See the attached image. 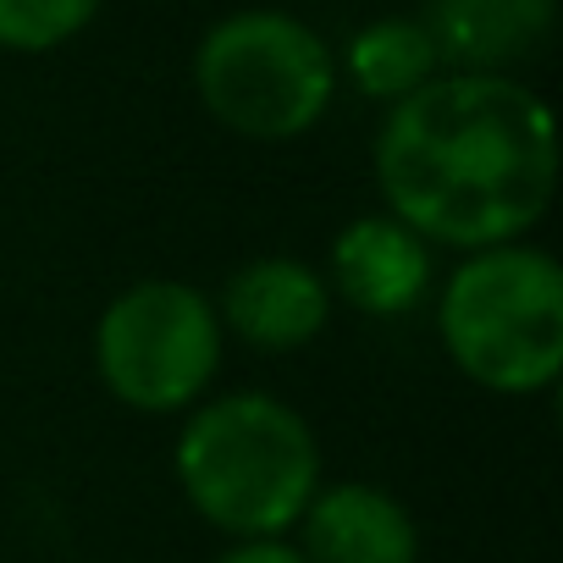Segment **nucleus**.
Instances as JSON below:
<instances>
[{"instance_id":"obj_4","label":"nucleus","mask_w":563,"mask_h":563,"mask_svg":"<svg viewBox=\"0 0 563 563\" xmlns=\"http://www.w3.org/2000/svg\"><path fill=\"white\" fill-rule=\"evenodd\" d=\"M194 89L238 139L282 144L327 117L338 95V56L288 12H232L199 40Z\"/></svg>"},{"instance_id":"obj_8","label":"nucleus","mask_w":563,"mask_h":563,"mask_svg":"<svg viewBox=\"0 0 563 563\" xmlns=\"http://www.w3.org/2000/svg\"><path fill=\"white\" fill-rule=\"evenodd\" d=\"M305 563H420V530L398 497L365 481H338L299 514Z\"/></svg>"},{"instance_id":"obj_2","label":"nucleus","mask_w":563,"mask_h":563,"mask_svg":"<svg viewBox=\"0 0 563 563\" xmlns=\"http://www.w3.org/2000/svg\"><path fill=\"white\" fill-rule=\"evenodd\" d=\"M177 481L205 525L238 541H282L321 492V448L294 404L221 393L183 426Z\"/></svg>"},{"instance_id":"obj_5","label":"nucleus","mask_w":563,"mask_h":563,"mask_svg":"<svg viewBox=\"0 0 563 563\" xmlns=\"http://www.w3.org/2000/svg\"><path fill=\"white\" fill-rule=\"evenodd\" d=\"M95 365L111 398L139 415H177L205 398L221 371L216 305L188 282H139L95 327Z\"/></svg>"},{"instance_id":"obj_6","label":"nucleus","mask_w":563,"mask_h":563,"mask_svg":"<svg viewBox=\"0 0 563 563\" xmlns=\"http://www.w3.org/2000/svg\"><path fill=\"white\" fill-rule=\"evenodd\" d=\"M216 321H227L260 354H294V349H305L327 332L332 288L305 260L265 254V260H249L243 271L227 276Z\"/></svg>"},{"instance_id":"obj_7","label":"nucleus","mask_w":563,"mask_h":563,"mask_svg":"<svg viewBox=\"0 0 563 563\" xmlns=\"http://www.w3.org/2000/svg\"><path fill=\"white\" fill-rule=\"evenodd\" d=\"M332 282L360 316H409L431 294V243L398 216H360L332 238Z\"/></svg>"},{"instance_id":"obj_12","label":"nucleus","mask_w":563,"mask_h":563,"mask_svg":"<svg viewBox=\"0 0 563 563\" xmlns=\"http://www.w3.org/2000/svg\"><path fill=\"white\" fill-rule=\"evenodd\" d=\"M216 563H305V552L288 547V541H238V547L221 552Z\"/></svg>"},{"instance_id":"obj_9","label":"nucleus","mask_w":563,"mask_h":563,"mask_svg":"<svg viewBox=\"0 0 563 563\" xmlns=\"http://www.w3.org/2000/svg\"><path fill=\"white\" fill-rule=\"evenodd\" d=\"M558 0H431L420 23L437 62H453L459 73H503L541 51Z\"/></svg>"},{"instance_id":"obj_3","label":"nucleus","mask_w":563,"mask_h":563,"mask_svg":"<svg viewBox=\"0 0 563 563\" xmlns=\"http://www.w3.org/2000/svg\"><path fill=\"white\" fill-rule=\"evenodd\" d=\"M448 360L486 393H541L563 371V271L536 243H497L459 260L437 299Z\"/></svg>"},{"instance_id":"obj_10","label":"nucleus","mask_w":563,"mask_h":563,"mask_svg":"<svg viewBox=\"0 0 563 563\" xmlns=\"http://www.w3.org/2000/svg\"><path fill=\"white\" fill-rule=\"evenodd\" d=\"M437 67L442 62H437V45H431L420 18H382V23L360 29L354 45H349V78L371 100H393L398 106L420 84H431Z\"/></svg>"},{"instance_id":"obj_1","label":"nucleus","mask_w":563,"mask_h":563,"mask_svg":"<svg viewBox=\"0 0 563 563\" xmlns=\"http://www.w3.org/2000/svg\"><path fill=\"white\" fill-rule=\"evenodd\" d=\"M387 210L442 249L519 243L558 194V128L508 73H448L398 100L376 133Z\"/></svg>"},{"instance_id":"obj_11","label":"nucleus","mask_w":563,"mask_h":563,"mask_svg":"<svg viewBox=\"0 0 563 563\" xmlns=\"http://www.w3.org/2000/svg\"><path fill=\"white\" fill-rule=\"evenodd\" d=\"M100 0H0V51H56L84 34Z\"/></svg>"}]
</instances>
